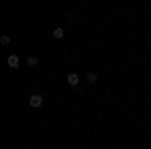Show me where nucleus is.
I'll return each mask as SVG.
<instances>
[{
	"instance_id": "1",
	"label": "nucleus",
	"mask_w": 151,
	"mask_h": 149,
	"mask_svg": "<svg viewBox=\"0 0 151 149\" xmlns=\"http://www.w3.org/2000/svg\"><path fill=\"white\" fill-rule=\"evenodd\" d=\"M6 63H8V67H10V69H18V67H20V65H18L20 60H18V57H16V55H10Z\"/></svg>"
},
{
	"instance_id": "3",
	"label": "nucleus",
	"mask_w": 151,
	"mask_h": 149,
	"mask_svg": "<svg viewBox=\"0 0 151 149\" xmlns=\"http://www.w3.org/2000/svg\"><path fill=\"white\" fill-rule=\"evenodd\" d=\"M67 83H69L70 87H77V85H79V75H75V73H70L69 77H67Z\"/></svg>"
},
{
	"instance_id": "5",
	"label": "nucleus",
	"mask_w": 151,
	"mask_h": 149,
	"mask_svg": "<svg viewBox=\"0 0 151 149\" xmlns=\"http://www.w3.org/2000/svg\"><path fill=\"white\" fill-rule=\"evenodd\" d=\"M38 65V58L36 57H28V67H36Z\"/></svg>"
},
{
	"instance_id": "7",
	"label": "nucleus",
	"mask_w": 151,
	"mask_h": 149,
	"mask_svg": "<svg viewBox=\"0 0 151 149\" xmlns=\"http://www.w3.org/2000/svg\"><path fill=\"white\" fill-rule=\"evenodd\" d=\"M0 42H2V45H10V36H2V38H0Z\"/></svg>"
},
{
	"instance_id": "6",
	"label": "nucleus",
	"mask_w": 151,
	"mask_h": 149,
	"mask_svg": "<svg viewBox=\"0 0 151 149\" xmlns=\"http://www.w3.org/2000/svg\"><path fill=\"white\" fill-rule=\"evenodd\" d=\"M87 79H89V83H95V81H97V73H89Z\"/></svg>"
},
{
	"instance_id": "2",
	"label": "nucleus",
	"mask_w": 151,
	"mask_h": 149,
	"mask_svg": "<svg viewBox=\"0 0 151 149\" xmlns=\"http://www.w3.org/2000/svg\"><path fill=\"white\" fill-rule=\"evenodd\" d=\"M40 105H42V95H32V97H30V107H40Z\"/></svg>"
},
{
	"instance_id": "4",
	"label": "nucleus",
	"mask_w": 151,
	"mask_h": 149,
	"mask_svg": "<svg viewBox=\"0 0 151 149\" xmlns=\"http://www.w3.org/2000/svg\"><path fill=\"white\" fill-rule=\"evenodd\" d=\"M52 36H55V38H58V40H60V38H63V36H65V30H63V28H55V30H52Z\"/></svg>"
}]
</instances>
